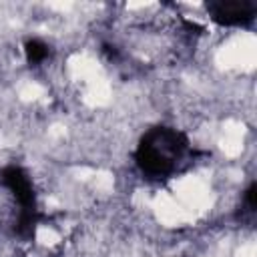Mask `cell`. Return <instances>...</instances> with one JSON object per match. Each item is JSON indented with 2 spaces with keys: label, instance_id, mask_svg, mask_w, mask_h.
Wrapping results in <instances>:
<instances>
[{
  "label": "cell",
  "instance_id": "7a4b0ae2",
  "mask_svg": "<svg viewBox=\"0 0 257 257\" xmlns=\"http://www.w3.org/2000/svg\"><path fill=\"white\" fill-rule=\"evenodd\" d=\"M203 8L215 26L227 30H247L257 18L255 0H209Z\"/></svg>",
  "mask_w": 257,
  "mask_h": 257
},
{
  "label": "cell",
  "instance_id": "3957f363",
  "mask_svg": "<svg viewBox=\"0 0 257 257\" xmlns=\"http://www.w3.org/2000/svg\"><path fill=\"white\" fill-rule=\"evenodd\" d=\"M22 54H24V60L28 62V66L40 68L46 62H50L52 46L44 38H40V36H28L24 40V44H22Z\"/></svg>",
  "mask_w": 257,
  "mask_h": 257
},
{
  "label": "cell",
  "instance_id": "277c9868",
  "mask_svg": "<svg viewBox=\"0 0 257 257\" xmlns=\"http://www.w3.org/2000/svg\"><path fill=\"white\" fill-rule=\"evenodd\" d=\"M163 257H179V255H163Z\"/></svg>",
  "mask_w": 257,
  "mask_h": 257
},
{
  "label": "cell",
  "instance_id": "6da1fadb",
  "mask_svg": "<svg viewBox=\"0 0 257 257\" xmlns=\"http://www.w3.org/2000/svg\"><path fill=\"white\" fill-rule=\"evenodd\" d=\"M195 157V147L189 133L177 124L157 122L147 126L135 147L133 165L149 181H169L183 173Z\"/></svg>",
  "mask_w": 257,
  "mask_h": 257
}]
</instances>
